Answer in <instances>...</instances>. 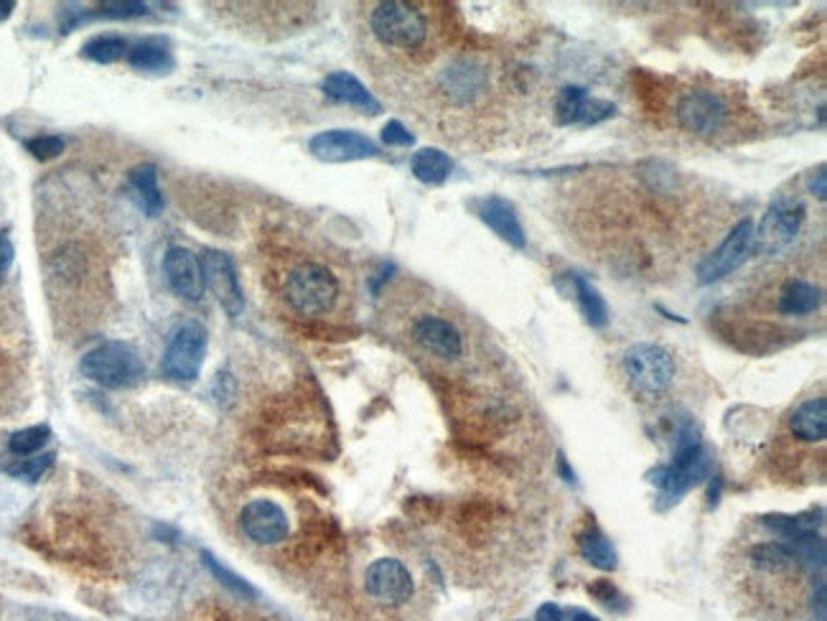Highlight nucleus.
<instances>
[{
    "mask_svg": "<svg viewBox=\"0 0 827 621\" xmlns=\"http://www.w3.org/2000/svg\"><path fill=\"white\" fill-rule=\"evenodd\" d=\"M79 372L107 390H125L146 377V364L130 344L102 342L79 359Z\"/></svg>",
    "mask_w": 827,
    "mask_h": 621,
    "instance_id": "nucleus-3",
    "label": "nucleus"
},
{
    "mask_svg": "<svg viewBox=\"0 0 827 621\" xmlns=\"http://www.w3.org/2000/svg\"><path fill=\"white\" fill-rule=\"evenodd\" d=\"M13 8H16V3H11V0H8V3H0V21H6V18L11 16Z\"/></svg>",
    "mask_w": 827,
    "mask_h": 621,
    "instance_id": "nucleus-41",
    "label": "nucleus"
},
{
    "mask_svg": "<svg viewBox=\"0 0 827 621\" xmlns=\"http://www.w3.org/2000/svg\"><path fill=\"white\" fill-rule=\"evenodd\" d=\"M805 204L794 196H777L772 207L766 209L764 219L754 232V250L761 255H777L789 247L805 222Z\"/></svg>",
    "mask_w": 827,
    "mask_h": 621,
    "instance_id": "nucleus-7",
    "label": "nucleus"
},
{
    "mask_svg": "<svg viewBox=\"0 0 827 621\" xmlns=\"http://www.w3.org/2000/svg\"><path fill=\"white\" fill-rule=\"evenodd\" d=\"M163 275H166L168 286L176 296H181L184 301L196 303L204 296V270L202 260L196 258L194 252L186 250V247H168L166 255H163Z\"/></svg>",
    "mask_w": 827,
    "mask_h": 621,
    "instance_id": "nucleus-15",
    "label": "nucleus"
},
{
    "mask_svg": "<svg viewBox=\"0 0 827 621\" xmlns=\"http://www.w3.org/2000/svg\"><path fill=\"white\" fill-rule=\"evenodd\" d=\"M578 553L598 571H616V566H619V555H616L614 545L598 527H588L578 535Z\"/></svg>",
    "mask_w": 827,
    "mask_h": 621,
    "instance_id": "nucleus-21",
    "label": "nucleus"
},
{
    "mask_svg": "<svg viewBox=\"0 0 827 621\" xmlns=\"http://www.w3.org/2000/svg\"><path fill=\"white\" fill-rule=\"evenodd\" d=\"M754 222L749 217L741 219V222L733 227L726 235V240L716 247L713 252H708L698 265V280L703 286H710V283H718L721 278L731 275L733 270H738L746 260L751 258L754 252Z\"/></svg>",
    "mask_w": 827,
    "mask_h": 621,
    "instance_id": "nucleus-9",
    "label": "nucleus"
},
{
    "mask_svg": "<svg viewBox=\"0 0 827 621\" xmlns=\"http://www.w3.org/2000/svg\"><path fill=\"white\" fill-rule=\"evenodd\" d=\"M789 431L802 443H822L827 438V400L822 395L805 400L789 418Z\"/></svg>",
    "mask_w": 827,
    "mask_h": 621,
    "instance_id": "nucleus-20",
    "label": "nucleus"
},
{
    "mask_svg": "<svg viewBox=\"0 0 827 621\" xmlns=\"http://www.w3.org/2000/svg\"><path fill=\"white\" fill-rule=\"evenodd\" d=\"M369 31L385 49L415 54L428 44V16L405 0H385L369 11Z\"/></svg>",
    "mask_w": 827,
    "mask_h": 621,
    "instance_id": "nucleus-2",
    "label": "nucleus"
},
{
    "mask_svg": "<svg viewBox=\"0 0 827 621\" xmlns=\"http://www.w3.org/2000/svg\"><path fill=\"white\" fill-rule=\"evenodd\" d=\"M128 62L140 72H168L174 67V56L163 39H143L128 49Z\"/></svg>",
    "mask_w": 827,
    "mask_h": 621,
    "instance_id": "nucleus-23",
    "label": "nucleus"
},
{
    "mask_svg": "<svg viewBox=\"0 0 827 621\" xmlns=\"http://www.w3.org/2000/svg\"><path fill=\"white\" fill-rule=\"evenodd\" d=\"M49 441H51L49 426H44V423H41V426H28V428H21V431H16L11 438H8V451H11L13 456H18V459H28V456L41 454V448H44Z\"/></svg>",
    "mask_w": 827,
    "mask_h": 621,
    "instance_id": "nucleus-29",
    "label": "nucleus"
},
{
    "mask_svg": "<svg viewBox=\"0 0 827 621\" xmlns=\"http://www.w3.org/2000/svg\"><path fill=\"white\" fill-rule=\"evenodd\" d=\"M751 560H754V566L761 568V571H769V573H784V571H792V568H800V563H797V555H794V550L789 548V543H761V545H754V550H751Z\"/></svg>",
    "mask_w": 827,
    "mask_h": 621,
    "instance_id": "nucleus-28",
    "label": "nucleus"
},
{
    "mask_svg": "<svg viewBox=\"0 0 827 621\" xmlns=\"http://www.w3.org/2000/svg\"><path fill=\"white\" fill-rule=\"evenodd\" d=\"M570 621H598L596 616L586 614V611H573V616H570Z\"/></svg>",
    "mask_w": 827,
    "mask_h": 621,
    "instance_id": "nucleus-42",
    "label": "nucleus"
},
{
    "mask_svg": "<svg viewBox=\"0 0 827 621\" xmlns=\"http://www.w3.org/2000/svg\"><path fill=\"white\" fill-rule=\"evenodd\" d=\"M438 92L453 107H469L489 92V69L476 56H456L438 74Z\"/></svg>",
    "mask_w": 827,
    "mask_h": 621,
    "instance_id": "nucleus-8",
    "label": "nucleus"
},
{
    "mask_svg": "<svg viewBox=\"0 0 827 621\" xmlns=\"http://www.w3.org/2000/svg\"><path fill=\"white\" fill-rule=\"evenodd\" d=\"M382 143L390 148H408L415 143V135L410 133L400 120H390V123L382 128Z\"/></svg>",
    "mask_w": 827,
    "mask_h": 621,
    "instance_id": "nucleus-34",
    "label": "nucleus"
},
{
    "mask_svg": "<svg viewBox=\"0 0 827 621\" xmlns=\"http://www.w3.org/2000/svg\"><path fill=\"white\" fill-rule=\"evenodd\" d=\"M621 370L634 392L644 398H660L675 382V357L660 344L639 342L626 349L621 357Z\"/></svg>",
    "mask_w": 827,
    "mask_h": 621,
    "instance_id": "nucleus-5",
    "label": "nucleus"
},
{
    "mask_svg": "<svg viewBox=\"0 0 827 621\" xmlns=\"http://www.w3.org/2000/svg\"><path fill=\"white\" fill-rule=\"evenodd\" d=\"M825 181H827L825 166H820V168H817V176L815 174L810 176V191L817 196V199H820V202H825V194H827Z\"/></svg>",
    "mask_w": 827,
    "mask_h": 621,
    "instance_id": "nucleus-39",
    "label": "nucleus"
},
{
    "mask_svg": "<svg viewBox=\"0 0 827 621\" xmlns=\"http://www.w3.org/2000/svg\"><path fill=\"white\" fill-rule=\"evenodd\" d=\"M130 184H133L135 194H138L143 212L148 217H158L163 209V194L158 189V168L153 163H140L130 174Z\"/></svg>",
    "mask_w": 827,
    "mask_h": 621,
    "instance_id": "nucleus-24",
    "label": "nucleus"
},
{
    "mask_svg": "<svg viewBox=\"0 0 827 621\" xmlns=\"http://www.w3.org/2000/svg\"><path fill=\"white\" fill-rule=\"evenodd\" d=\"M64 138L59 135H36V138L26 140V148L31 156H36L39 161H51V158L62 156L64 153Z\"/></svg>",
    "mask_w": 827,
    "mask_h": 621,
    "instance_id": "nucleus-32",
    "label": "nucleus"
},
{
    "mask_svg": "<svg viewBox=\"0 0 827 621\" xmlns=\"http://www.w3.org/2000/svg\"><path fill=\"white\" fill-rule=\"evenodd\" d=\"M413 342L423 352L443 359V362H456L464 354V334L451 319L438 314H423L413 321L410 329Z\"/></svg>",
    "mask_w": 827,
    "mask_h": 621,
    "instance_id": "nucleus-13",
    "label": "nucleus"
},
{
    "mask_svg": "<svg viewBox=\"0 0 827 621\" xmlns=\"http://www.w3.org/2000/svg\"><path fill=\"white\" fill-rule=\"evenodd\" d=\"M202 270H204V286L212 291L222 311L230 319L245 311V293L240 286V275H237L235 263L227 252L207 250L202 255Z\"/></svg>",
    "mask_w": 827,
    "mask_h": 621,
    "instance_id": "nucleus-12",
    "label": "nucleus"
},
{
    "mask_svg": "<svg viewBox=\"0 0 827 621\" xmlns=\"http://www.w3.org/2000/svg\"><path fill=\"white\" fill-rule=\"evenodd\" d=\"M812 609H815V619L825 621L827 619V604H825V581L817 578L815 596H812Z\"/></svg>",
    "mask_w": 827,
    "mask_h": 621,
    "instance_id": "nucleus-38",
    "label": "nucleus"
},
{
    "mask_svg": "<svg viewBox=\"0 0 827 621\" xmlns=\"http://www.w3.org/2000/svg\"><path fill=\"white\" fill-rule=\"evenodd\" d=\"M212 395H214V400H217V403L222 405V408H227V405H230L232 400H235V395H237V382H235V377H232L227 370L219 372V375H214Z\"/></svg>",
    "mask_w": 827,
    "mask_h": 621,
    "instance_id": "nucleus-35",
    "label": "nucleus"
},
{
    "mask_svg": "<svg viewBox=\"0 0 827 621\" xmlns=\"http://www.w3.org/2000/svg\"><path fill=\"white\" fill-rule=\"evenodd\" d=\"M13 258H16V250H13V242L8 237V232H0V278L8 273V268L13 265Z\"/></svg>",
    "mask_w": 827,
    "mask_h": 621,
    "instance_id": "nucleus-37",
    "label": "nucleus"
},
{
    "mask_svg": "<svg viewBox=\"0 0 827 621\" xmlns=\"http://www.w3.org/2000/svg\"><path fill=\"white\" fill-rule=\"evenodd\" d=\"M207 347L209 334L204 329V324L189 319L181 326H176L161 359L163 375L176 382H194L196 377L202 375Z\"/></svg>",
    "mask_w": 827,
    "mask_h": 621,
    "instance_id": "nucleus-6",
    "label": "nucleus"
},
{
    "mask_svg": "<svg viewBox=\"0 0 827 621\" xmlns=\"http://www.w3.org/2000/svg\"><path fill=\"white\" fill-rule=\"evenodd\" d=\"M476 214H479L481 222L487 224L499 240H504L509 247H515V250H525L527 237L525 230H522L520 217H517V209L512 207L504 196L492 194L479 199V202H476Z\"/></svg>",
    "mask_w": 827,
    "mask_h": 621,
    "instance_id": "nucleus-17",
    "label": "nucleus"
},
{
    "mask_svg": "<svg viewBox=\"0 0 827 621\" xmlns=\"http://www.w3.org/2000/svg\"><path fill=\"white\" fill-rule=\"evenodd\" d=\"M202 563H204V568L209 571V576H212L214 581L219 583V586L227 588L232 596H237V599H245V601L258 599V591L252 588V583L245 581V578H242L240 573L232 571V568L224 566L217 555H212L209 550H202Z\"/></svg>",
    "mask_w": 827,
    "mask_h": 621,
    "instance_id": "nucleus-26",
    "label": "nucleus"
},
{
    "mask_svg": "<svg viewBox=\"0 0 827 621\" xmlns=\"http://www.w3.org/2000/svg\"><path fill=\"white\" fill-rule=\"evenodd\" d=\"M364 591L369 599L380 601L385 606L408 604L415 594L413 573L408 571L403 560L377 558L364 571Z\"/></svg>",
    "mask_w": 827,
    "mask_h": 621,
    "instance_id": "nucleus-10",
    "label": "nucleus"
},
{
    "mask_svg": "<svg viewBox=\"0 0 827 621\" xmlns=\"http://www.w3.org/2000/svg\"><path fill=\"white\" fill-rule=\"evenodd\" d=\"M128 54V44L120 36H95L82 46V56L97 64H112Z\"/></svg>",
    "mask_w": 827,
    "mask_h": 621,
    "instance_id": "nucleus-30",
    "label": "nucleus"
},
{
    "mask_svg": "<svg viewBox=\"0 0 827 621\" xmlns=\"http://www.w3.org/2000/svg\"><path fill=\"white\" fill-rule=\"evenodd\" d=\"M616 112V107L606 100L588 97L583 87H563L555 100V120L558 125H596L601 120H609Z\"/></svg>",
    "mask_w": 827,
    "mask_h": 621,
    "instance_id": "nucleus-16",
    "label": "nucleus"
},
{
    "mask_svg": "<svg viewBox=\"0 0 827 621\" xmlns=\"http://www.w3.org/2000/svg\"><path fill=\"white\" fill-rule=\"evenodd\" d=\"M764 525L769 527V530L779 532L784 540H797L802 538V535L817 532V527L822 525V512L810 510L800 512V515H769L764 520Z\"/></svg>",
    "mask_w": 827,
    "mask_h": 621,
    "instance_id": "nucleus-27",
    "label": "nucleus"
},
{
    "mask_svg": "<svg viewBox=\"0 0 827 621\" xmlns=\"http://www.w3.org/2000/svg\"><path fill=\"white\" fill-rule=\"evenodd\" d=\"M285 303L301 316H324L339 303L341 286L334 270L319 260H301L291 265L280 286Z\"/></svg>",
    "mask_w": 827,
    "mask_h": 621,
    "instance_id": "nucleus-1",
    "label": "nucleus"
},
{
    "mask_svg": "<svg viewBox=\"0 0 827 621\" xmlns=\"http://www.w3.org/2000/svg\"><path fill=\"white\" fill-rule=\"evenodd\" d=\"M321 90L329 100L341 102V105L357 107V110L367 112V115H377L382 110L380 102L375 100V95L359 82L354 74L349 72H331L326 74L324 82H321Z\"/></svg>",
    "mask_w": 827,
    "mask_h": 621,
    "instance_id": "nucleus-18",
    "label": "nucleus"
},
{
    "mask_svg": "<svg viewBox=\"0 0 827 621\" xmlns=\"http://www.w3.org/2000/svg\"><path fill=\"white\" fill-rule=\"evenodd\" d=\"M102 16L107 18H135L146 13V3L138 0H110V3H100Z\"/></svg>",
    "mask_w": 827,
    "mask_h": 621,
    "instance_id": "nucleus-33",
    "label": "nucleus"
},
{
    "mask_svg": "<svg viewBox=\"0 0 827 621\" xmlns=\"http://www.w3.org/2000/svg\"><path fill=\"white\" fill-rule=\"evenodd\" d=\"M822 303V291L807 278H787L777 291V314L802 319L815 314Z\"/></svg>",
    "mask_w": 827,
    "mask_h": 621,
    "instance_id": "nucleus-19",
    "label": "nucleus"
},
{
    "mask_svg": "<svg viewBox=\"0 0 827 621\" xmlns=\"http://www.w3.org/2000/svg\"><path fill=\"white\" fill-rule=\"evenodd\" d=\"M308 151L324 163H349L375 158L380 148L357 130H324L308 140Z\"/></svg>",
    "mask_w": 827,
    "mask_h": 621,
    "instance_id": "nucleus-14",
    "label": "nucleus"
},
{
    "mask_svg": "<svg viewBox=\"0 0 827 621\" xmlns=\"http://www.w3.org/2000/svg\"><path fill=\"white\" fill-rule=\"evenodd\" d=\"M675 123L698 138H718L733 123V107L721 92L693 87L675 102Z\"/></svg>",
    "mask_w": 827,
    "mask_h": 621,
    "instance_id": "nucleus-4",
    "label": "nucleus"
},
{
    "mask_svg": "<svg viewBox=\"0 0 827 621\" xmlns=\"http://www.w3.org/2000/svg\"><path fill=\"white\" fill-rule=\"evenodd\" d=\"M240 530L255 545H280L291 535L288 512L273 499H250L240 510Z\"/></svg>",
    "mask_w": 827,
    "mask_h": 621,
    "instance_id": "nucleus-11",
    "label": "nucleus"
},
{
    "mask_svg": "<svg viewBox=\"0 0 827 621\" xmlns=\"http://www.w3.org/2000/svg\"><path fill=\"white\" fill-rule=\"evenodd\" d=\"M410 168H413V176L420 184L441 186L446 184V179L451 176L453 161L448 158V153L441 151V148H420L418 153H413Z\"/></svg>",
    "mask_w": 827,
    "mask_h": 621,
    "instance_id": "nucleus-22",
    "label": "nucleus"
},
{
    "mask_svg": "<svg viewBox=\"0 0 827 621\" xmlns=\"http://www.w3.org/2000/svg\"><path fill=\"white\" fill-rule=\"evenodd\" d=\"M570 280H573V288H576V301L586 324H591L593 329H604L609 324V306H606L604 296L581 275H573Z\"/></svg>",
    "mask_w": 827,
    "mask_h": 621,
    "instance_id": "nucleus-25",
    "label": "nucleus"
},
{
    "mask_svg": "<svg viewBox=\"0 0 827 621\" xmlns=\"http://www.w3.org/2000/svg\"><path fill=\"white\" fill-rule=\"evenodd\" d=\"M588 591H591V594L596 596V599L601 601V604L609 606V609H616V611L626 609L624 596L619 594V588L611 586V581H598V583H593V586L588 588Z\"/></svg>",
    "mask_w": 827,
    "mask_h": 621,
    "instance_id": "nucleus-36",
    "label": "nucleus"
},
{
    "mask_svg": "<svg viewBox=\"0 0 827 621\" xmlns=\"http://www.w3.org/2000/svg\"><path fill=\"white\" fill-rule=\"evenodd\" d=\"M535 621H565V614L558 604H543L537 609Z\"/></svg>",
    "mask_w": 827,
    "mask_h": 621,
    "instance_id": "nucleus-40",
    "label": "nucleus"
},
{
    "mask_svg": "<svg viewBox=\"0 0 827 621\" xmlns=\"http://www.w3.org/2000/svg\"><path fill=\"white\" fill-rule=\"evenodd\" d=\"M560 471H563V476H565V479H568V482H573V471L568 469V464H565L563 456H560Z\"/></svg>",
    "mask_w": 827,
    "mask_h": 621,
    "instance_id": "nucleus-43",
    "label": "nucleus"
},
{
    "mask_svg": "<svg viewBox=\"0 0 827 621\" xmlns=\"http://www.w3.org/2000/svg\"><path fill=\"white\" fill-rule=\"evenodd\" d=\"M54 459L56 456L51 454H36V456H28V459H21L18 464H11L8 466V476H13V479H21V482H39L41 476L46 474V471L54 466Z\"/></svg>",
    "mask_w": 827,
    "mask_h": 621,
    "instance_id": "nucleus-31",
    "label": "nucleus"
}]
</instances>
